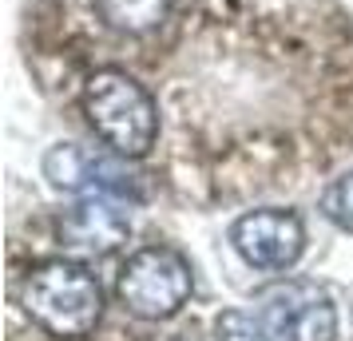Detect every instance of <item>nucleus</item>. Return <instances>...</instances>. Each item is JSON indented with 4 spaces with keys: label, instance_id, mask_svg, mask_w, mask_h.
<instances>
[{
    "label": "nucleus",
    "instance_id": "nucleus-1",
    "mask_svg": "<svg viewBox=\"0 0 353 341\" xmlns=\"http://www.w3.org/2000/svg\"><path fill=\"white\" fill-rule=\"evenodd\" d=\"M83 115L103 143L123 159H143L159 139V103L123 68H99L83 80Z\"/></svg>",
    "mask_w": 353,
    "mask_h": 341
},
{
    "label": "nucleus",
    "instance_id": "nucleus-2",
    "mask_svg": "<svg viewBox=\"0 0 353 341\" xmlns=\"http://www.w3.org/2000/svg\"><path fill=\"white\" fill-rule=\"evenodd\" d=\"M20 306L52 338H88L103 313V290L76 262H44L24 274Z\"/></svg>",
    "mask_w": 353,
    "mask_h": 341
},
{
    "label": "nucleus",
    "instance_id": "nucleus-3",
    "mask_svg": "<svg viewBox=\"0 0 353 341\" xmlns=\"http://www.w3.org/2000/svg\"><path fill=\"white\" fill-rule=\"evenodd\" d=\"M115 293L135 318L147 322L171 318L191 298V262L175 246H143L119 270Z\"/></svg>",
    "mask_w": 353,
    "mask_h": 341
},
{
    "label": "nucleus",
    "instance_id": "nucleus-4",
    "mask_svg": "<svg viewBox=\"0 0 353 341\" xmlns=\"http://www.w3.org/2000/svg\"><path fill=\"white\" fill-rule=\"evenodd\" d=\"M44 179L68 195H112V198H139V175H131L123 155H108L96 147L56 143L44 155Z\"/></svg>",
    "mask_w": 353,
    "mask_h": 341
},
{
    "label": "nucleus",
    "instance_id": "nucleus-5",
    "mask_svg": "<svg viewBox=\"0 0 353 341\" xmlns=\"http://www.w3.org/2000/svg\"><path fill=\"white\" fill-rule=\"evenodd\" d=\"M230 246L254 270H290L305 250V227L294 211L262 207L230 227Z\"/></svg>",
    "mask_w": 353,
    "mask_h": 341
},
{
    "label": "nucleus",
    "instance_id": "nucleus-6",
    "mask_svg": "<svg viewBox=\"0 0 353 341\" xmlns=\"http://www.w3.org/2000/svg\"><path fill=\"white\" fill-rule=\"evenodd\" d=\"M262 318L286 341H337V309L314 282H286L266 290Z\"/></svg>",
    "mask_w": 353,
    "mask_h": 341
},
{
    "label": "nucleus",
    "instance_id": "nucleus-7",
    "mask_svg": "<svg viewBox=\"0 0 353 341\" xmlns=\"http://www.w3.org/2000/svg\"><path fill=\"white\" fill-rule=\"evenodd\" d=\"M131 218L112 195H83L76 207H68L56 223V238L68 254L80 258H103L128 242Z\"/></svg>",
    "mask_w": 353,
    "mask_h": 341
},
{
    "label": "nucleus",
    "instance_id": "nucleus-8",
    "mask_svg": "<svg viewBox=\"0 0 353 341\" xmlns=\"http://www.w3.org/2000/svg\"><path fill=\"white\" fill-rule=\"evenodd\" d=\"M96 17L119 36H151L171 20V0H92Z\"/></svg>",
    "mask_w": 353,
    "mask_h": 341
},
{
    "label": "nucleus",
    "instance_id": "nucleus-9",
    "mask_svg": "<svg viewBox=\"0 0 353 341\" xmlns=\"http://www.w3.org/2000/svg\"><path fill=\"white\" fill-rule=\"evenodd\" d=\"M321 214L334 223L337 230L353 234V171H345L341 179H334L321 195Z\"/></svg>",
    "mask_w": 353,
    "mask_h": 341
},
{
    "label": "nucleus",
    "instance_id": "nucleus-10",
    "mask_svg": "<svg viewBox=\"0 0 353 341\" xmlns=\"http://www.w3.org/2000/svg\"><path fill=\"white\" fill-rule=\"evenodd\" d=\"M214 341H270V338H266V329L250 313L226 309V313H219V322H214Z\"/></svg>",
    "mask_w": 353,
    "mask_h": 341
},
{
    "label": "nucleus",
    "instance_id": "nucleus-11",
    "mask_svg": "<svg viewBox=\"0 0 353 341\" xmlns=\"http://www.w3.org/2000/svg\"><path fill=\"white\" fill-rule=\"evenodd\" d=\"M179 341H191V338H179Z\"/></svg>",
    "mask_w": 353,
    "mask_h": 341
}]
</instances>
